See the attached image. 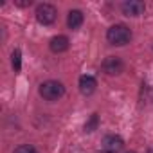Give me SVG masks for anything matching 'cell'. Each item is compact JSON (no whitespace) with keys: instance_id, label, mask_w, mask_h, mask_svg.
Returning a JSON list of instances; mask_svg holds the SVG:
<instances>
[{"instance_id":"cell-13","label":"cell","mask_w":153,"mask_h":153,"mask_svg":"<svg viewBox=\"0 0 153 153\" xmlns=\"http://www.w3.org/2000/svg\"><path fill=\"white\" fill-rule=\"evenodd\" d=\"M16 6H20V7H25V6H31L33 4V0H25V2H15Z\"/></svg>"},{"instance_id":"cell-9","label":"cell","mask_w":153,"mask_h":153,"mask_svg":"<svg viewBox=\"0 0 153 153\" xmlns=\"http://www.w3.org/2000/svg\"><path fill=\"white\" fill-rule=\"evenodd\" d=\"M83 20H85V16H83V13L79 11V9H72V11H68V16H67V25H68V29H79L81 25H83Z\"/></svg>"},{"instance_id":"cell-3","label":"cell","mask_w":153,"mask_h":153,"mask_svg":"<svg viewBox=\"0 0 153 153\" xmlns=\"http://www.w3.org/2000/svg\"><path fill=\"white\" fill-rule=\"evenodd\" d=\"M56 18H58V9L52 4H47V2L38 4V7H36V20L42 25H51V24L56 22Z\"/></svg>"},{"instance_id":"cell-6","label":"cell","mask_w":153,"mask_h":153,"mask_svg":"<svg viewBox=\"0 0 153 153\" xmlns=\"http://www.w3.org/2000/svg\"><path fill=\"white\" fill-rule=\"evenodd\" d=\"M103 70L108 74V76H117L124 70V63L121 58L117 56H108L105 61H103Z\"/></svg>"},{"instance_id":"cell-5","label":"cell","mask_w":153,"mask_h":153,"mask_svg":"<svg viewBox=\"0 0 153 153\" xmlns=\"http://www.w3.org/2000/svg\"><path fill=\"white\" fill-rule=\"evenodd\" d=\"M121 11H123V15L135 18V16H140L146 11V4L140 2V0H128V2L121 4Z\"/></svg>"},{"instance_id":"cell-15","label":"cell","mask_w":153,"mask_h":153,"mask_svg":"<svg viewBox=\"0 0 153 153\" xmlns=\"http://www.w3.org/2000/svg\"><path fill=\"white\" fill-rule=\"evenodd\" d=\"M126 153H137V151H126Z\"/></svg>"},{"instance_id":"cell-10","label":"cell","mask_w":153,"mask_h":153,"mask_svg":"<svg viewBox=\"0 0 153 153\" xmlns=\"http://www.w3.org/2000/svg\"><path fill=\"white\" fill-rule=\"evenodd\" d=\"M97 126H99V115L97 114H92L90 115V119L85 123V131H94V130H97Z\"/></svg>"},{"instance_id":"cell-2","label":"cell","mask_w":153,"mask_h":153,"mask_svg":"<svg viewBox=\"0 0 153 153\" xmlns=\"http://www.w3.org/2000/svg\"><path fill=\"white\" fill-rule=\"evenodd\" d=\"M63 94H65V87L59 81L49 79V81L40 85V96L43 99H47V101H58Z\"/></svg>"},{"instance_id":"cell-12","label":"cell","mask_w":153,"mask_h":153,"mask_svg":"<svg viewBox=\"0 0 153 153\" xmlns=\"http://www.w3.org/2000/svg\"><path fill=\"white\" fill-rule=\"evenodd\" d=\"M15 153H38V149L33 144H22L15 149Z\"/></svg>"},{"instance_id":"cell-4","label":"cell","mask_w":153,"mask_h":153,"mask_svg":"<svg viewBox=\"0 0 153 153\" xmlns=\"http://www.w3.org/2000/svg\"><path fill=\"white\" fill-rule=\"evenodd\" d=\"M123 148H124L123 137L114 135V133H112V135H106V137L103 139V142H101V149H103L105 153H121Z\"/></svg>"},{"instance_id":"cell-8","label":"cell","mask_w":153,"mask_h":153,"mask_svg":"<svg viewBox=\"0 0 153 153\" xmlns=\"http://www.w3.org/2000/svg\"><path fill=\"white\" fill-rule=\"evenodd\" d=\"M68 47H70V42H68V38H67V36H63V34L52 36V38H51V42H49V49H51L52 52H56V54L65 52Z\"/></svg>"},{"instance_id":"cell-14","label":"cell","mask_w":153,"mask_h":153,"mask_svg":"<svg viewBox=\"0 0 153 153\" xmlns=\"http://www.w3.org/2000/svg\"><path fill=\"white\" fill-rule=\"evenodd\" d=\"M148 153H153V149H148Z\"/></svg>"},{"instance_id":"cell-1","label":"cell","mask_w":153,"mask_h":153,"mask_svg":"<svg viewBox=\"0 0 153 153\" xmlns=\"http://www.w3.org/2000/svg\"><path fill=\"white\" fill-rule=\"evenodd\" d=\"M131 29L126 27L124 24H115L112 25L108 31H106V40L112 43V45H117V47H123L126 43L131 42Z\"/></svg>"},{"instance_id":"cell-7","label":"cell","mask_w":153,"mask_h":153,"mask_svg":"<svg viewBox=\"0 0 153 153\" xmlns=\"http://www.w3.org/2000/svg\"><path fill=\"white\" fill-rule=\"evenodd\" d=\"M96 88H97V81H96L94 76H87L85 74V76L79 78V92L83 96H92L96 92Z\"/></svg>"},{"instance_id":"cell-11","label":"cell","mask_w":153,"mask_h":153,"mask_svg":"<svg viewBox=\"0 0 153 153\" xmlns=\"http://www.w3.org/2000/svg\"><path fill=\"white\" fill-rule=\"evenodd\" d=\"M11 63H13L15 72H18V70L22 68V52H20L18 49L13 51V54H11Z\"/></svg>"}]
</instances>
